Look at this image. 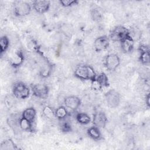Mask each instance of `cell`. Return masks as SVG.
<instances>
[{"label":"cell","instance_id":"obj_7","mask_svg":"<svg viewBox=\"0 0 150 150\" xmlns=\"http://www.w3.org/2000/svg\"><path fill=\"white\" fill-rule=\"evenodd\" d=\"M107 118L104 113L102 111H98L96 112L93 115V123L94 126L100 128H104L107 122Z\"/></svg>","mask_w":150,"mask_h":150},{"label":"cell","instance_id":"obj_14","mask_svg":"<svg viewBox=\"0 0 150 150\" xmlns=\"http://www.w3.org/2000/svg\"><path fill=\"white\" fill-rule=\"evenodd\" d=\"M36 115V110H35L34 108L33 107H29L26 109H25L22 115V117L26 119L30 122H33L35 119Z\"/></svg>","mask_w":150,"mask_h":150},{"label":"cell","instance_id":"obj_19","mask_svg":"<svg viewBox=\"0 0 150 150\" xmlns=\"http://www.w3.org/2000/svg\"><path fill=\"white\" fill-rule=\"evenodd\" d=\"M67 110L63 106H60L58 107L55 111V117L59 120L64 119L67 116Z\"/></svg>","mask_w":150,"mask_h":150},{"label":"cell","instance_id":"obj_21","mask_svg":"<svg viewBox=\"0 0 150 150\" xmlns=\"http://www.w3.org/2000/svg\"><path fill=\"white\" fill-rule=\"evenodd\" d=\"M9 42L8 38L6 36L1 37L0 40V50L1 54L5 52L9 46Z\"/></svg>","mask_w":150,"mask_h":150},{"label":"cell","instance_id":"obj_12","mask_svg":"<svg viewBox=\"0 0 150 150\" xmlns=\"http://www.w3.org/2000/svg\"><path fill=\"white\" fill-rule=\"evenodd\" d=\"M64 103L66 107L72 110H76L80 105L81 100L77 96H71L67 97L64 99Z\"/></svg>","mask_w":150,"mask_h":150},{"label":"cell","instance_id":"obj_15","mask_svg":"<svg viewBox=\"0 0 150 150\" xmlns=\"http://www.w3.org/2000/svg\"><path fill=\"white\" fill-rule=\"evenodd\" d=\"M141 55H140V61L143 64H147L149 63V50L148 47L142 46L140 48Z\"/></svg>","mask_w":150,"mask_h":150},{"label":"cell","instance_id":"obj_3","mask_svg":"<svg viewBox=\"0 0 150 150\" xmlns=\"http://www.w3.org/2000/svg\"><path fill=\"white\" fill-rule=\"evenodd\" d=\"M13 94L14 96L18 98L25 99L29 97L30 90L23 83L17 82L13 86Z\"/></svg>","mask_w":150,"mask_h":150},{"label":"cell","instance_id":"obj_25","mask_svg":"<svg viewBox=\"0 0 150 150\" xmlns=\"http://www.w3.org/2000/svg\"><path fill=\"white\" fill-rule=\"evenodd\" d=\"M61 129L63 132H69L71 130V126L67 122H64L61 125Z\"/></svg>","mask_w":150,"mask_h":150},{"label":"cell","instance_id":"obj_17","mask_svg":"<svg viewBox=\"0 0 150 150\" xmlns=\"http://www.w3.org/2000/svg\"><path fill=\"white\" fill-rule=\"evenodd\" d=\"M76 120L77 121L81 124H87L90 123L91 121V118L90 116L84 112H80L76 115Z\"/></svg>","mask_w":150,"mask_h":150},{"label":"cell","instance_id":"obj_2","mask_svg":"<svg viewBox=\"0 0 150 150\" xmlns=\"http://www.w3.org/2000/svg\"><path fill=\"white\" fill-rule=\"evenodd\" d=\"M31 11V6L29 3L18 1L14 3L13 12L17 16H25L29 14Z\"/></svg>","mask_w":150,"mask_h":150},{"label":"cell","instance_id":"obj_11","mask_svg":"<svg viewBox=\"0 0 150 150\" xmlns=\"http://www.w3.org/2000/svg\"><path fill=\"white\" fill-rule=\"evenodd\" d=\"M109 45V39L106 36H101L97 38L94 42V46L97 52H101L106 49Z\"/></svg>","mask_w":150,"mask_h":150},{"label":"cell","instance_id":"obj_10","mask_svg":"<svg viewBox=\"0 0 150 150\" xmlns=\"http://www.w3.org/2000/svg\"><path fill=\"white\" fill-rule=\"evenodd\" d=\"M50 6L49 1H34L33 2V8L36 12L39 13H44L49 11Z\"/></svg>","mask_w":150,"mask_h":150},{"label":"cell","instance_id":"obj_9","mask_svg":"<svg viewBox=\"0 0 150 150\" xmlns=\"http://www.w3.org/2000/svg\"><path fill=\"white\" fill-rule=\"evenodd\" d=\"M33 94L39 98H45L49 93L48 87L43 84H36L32 86Z\"/></svg>","mask_w":150,"mask_h":150},{"label":"cell","instance_id":"obj_1","mask_svg":"<svg viewBox=\"0 0 150 150\" xmlns=\"http://www.w3.org/2000/svg\"><path fill=\"white\" fill-rule=\"evenodd\" d=\"M74 76L81 80H90L93 81L95 80L97 75L91 66L81 64L78 66L76 69Z\"/></svg>","mask_w":150,"mask_h":150},{"label":"cell","instance_id":"obj_18","mask_svg":"<svg viewBox=\"0 0 150 150\" xmlns=\"http://www.w3.org/2000/svg\"><path fill=\"white\" fill-rule=\"evenodd\" d=\"M19 125L20 128L24 131H32V123L27 120L26 119L24 118H21L19 120Z\"/></svg>","mask_w":150,"mask_h":150},{"label":"cell","instance_id":"obj_4","mask_svg":"<svg viewBox=\"0 0 150 150\" xmlns=\"http://www.w3.org/2000/svg\"><path fill=\"white\" fill-rule=\"evenodd\" d=\"M128 35H129V32L126 28L122 26H118L111 30L110 34V38L114 42H121Z\"/></svg>","mask_w":150,"mask_h":150},{"label":"cell","instance_id":"obj_23","mask_svg":"<svg viewBox=\"0 0 150 150\" xmlns=\"http://www.w3.org/2000/svg\"><path fill=\"white\" fill-rule=\"evenodd\" d=\"M91 13L93 19L95 21H100L102 19V16L97 9H93Z\"/></svg>","mask_w":150,"mask_h":150},{"label":"cell","instance_id":"obj_8","mask_svg":"<svg viewBox=\"0 0 150 150\" xmlns=\"http://www.w3.org/2000/svg\"><path fill=\"white\" fill-rule=\"evenodd\" d=\"M94 88L100 89L103 87H107L109 86L108 79L107 75L104 73H100L98 76H96V79L92 81Z\"/></svg>","mask_w":150,"mask_h":150},{"label":"cell","instance_id":"obj_6","mask_svg":"<svg viewBox=\"0 0 150 150\" xmlns=\"http://www.w3.org/2000/svg\"><path fill=\"white\" fill-rule=\"evenodd\" d=\"M120 63V59L118 56L114 53L108 54L105 60L106 68L110 71H114Z\"/></svg>","mask_w":150,"mask_h":150},{"label":"cell","instance_id":"obj_13","mask_svg":"<svg viewBox=\"0 0 150 150\" xmlns=\"http://www.w3.org/2000/svg\"><path fill=\"white\" fill-rule=\"evenodd\" d=\"M121 46L122 50L125 53H129L131 52L134 47V40L130 35L121 41Z\"/></svg>","mask_w":150,"mask_h":150},{"label":"cell","instance_id":"obj_26","mask_svg":"<svg viewBox=\"0 0 150 150\" xmlns=\"http://www.w3.org/2000/svg\"><path fill=\"white\" fill-rule=\"evenodd\" d=\"M146 104L148 105V107H149V94H148L147 96H146Z\"/></svg>","mask_w":150,"mask_h":150},{"label":"cell","instance_id":"obj_5","mask_svg":"<svg viewBox=\"0 0 150 150\" xmlns=\"http://www.w3.org/2000/svg\"><path fill=\"white\" fill-rule=\"evenodd\" d=\"M107 105L111 108H116L120 103V95L115 90H110L105 94Z\"/></svg>","mask_w":150,"mask_h":150},{"label":"cell","instance_id":"obj_22","mask_svg":"<svg viewBox=\"0 0 150 150\" xmlns=\"http://www.w3.org/2000/svg\"><path fill=\"white\" fill-rule=\"evenodd\" d=\"M43 113L44 115L49 119H53L55 117V112L49 106H45L43 109Z\"/></svg>","mask_w":150,"mask_h":150},{"label":"cell","instance_id":"obj_20","mask_svg":"<svg viewBox=\"0 0 150 150\" xmlns=\"http://www.w3.org/2000/svg\"><path fill=\"white\" fill-rule=\"evenodd\" d=\"M16 148V146L12 139H8L4 141L1 143V149H14Z\"/></svg>","mask_w":150,"mask_h":150},{"label":"cell","instance_id":"obj_16","mask_svg":"<svg viewBox=\"0 0 150 150\" xmlns=\"http://www.w3.org/2000/svg\"><path fill=\"white\" fill-rule=\"evenodd\" d=\"M87 134L91 138L95 140H100L102 138L99 128L96 126L91 127L87 129Z\"/></svg>","mask_w":150,"mask_h":150},{"label":"cell","instance_id":"obj_24","mask_svg":"<svg viewBox=\"0 0 150 150\" xmlns=\"http://www.w3.org/2000/svg\"><path fill=\"white\" fill-rule=\"evenodd\" d=\"M60 3L63 6L69 7L73 5H76L78 3V1L76 0H61L60 1Z\"/></svg>","mask_w":150,"mask_h":150}]
</instances>
